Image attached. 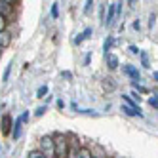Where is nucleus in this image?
Wrapping results in <instances>:
<instances>
[{
  "instance_id": "1",
  "label": "nucleus",
  "mask_w": 158,
  "mask_h": 158,
  "mask_svg": "<svg viewBox=\"0 0 158 158\" xmlns=\"http://www.w3.org/2000/svg\"><path fill=\"white\" fill-rule=\"evenodd\" d=\"M36 151L44 154V158H55V143H53V135H42L38 139Z\"/></svg>"
},
{
  "instance_id": "2",
  "label": "nucleus",
  "mask_w": 158,
  "mask_h": 158,
  "mask_svg": "<svg viewBox=\"0 0 158 158\" xmlns=\"http://www.w3.org/2000/svg\"><path fill=\"white\" fill-rule=\"evenodd\" d=\"M53 143H55V158H67V152H69V139H67V133H55L53 135Z\"/></svg>"
},
{
  "instance_id": "3",
  "label": "nucleus",
  "mask_w": 158,
  "mask_h": 158,
  "mask_svg": "<svg viewBox=\"0 0 158 158\" xmlns=\"http://www.w3.org/2000/svg\"><path fill=\"white\" fill-rule=\"evenodd\" d=\"M14 14H15V2L14 0H0V15L12 21Z\"/></svg>"
},
{
  "instance_id": "4",
  "label": "nucleus",
  "mask_w": 158,
  "mask_h": 158,
  "mask_svg": "<svg viewBox=\"0 0 158 158\" xmlns=\"http://www.w3.org/2000/svg\"><path fill=\"white\" fill-rule=\"evenodd\" d=\"M29 120V110H25L23 114H19L15 120H14V126H12V137L17 139L19 135H21V128H23V124Z\"/></svg>"
},
{
  "instance_id": "5",
  "label": "nucleus",
  "mask_w": 158,
  "mask_h": 158,
  "mask_svg": "<svg viewBox=\"0 0 158 158\" xmlns=\"http://www.w3.org/2000/svg\"><path fill=\"white\" fill-rule=\"evenodd\" d=\"M122 73L126 74V76H130L131 82H139L141 80V73L137 71V67H133V65H124L122 67Z\"/></svg>"
},
{
  "instance_id": "6",
  "label": "nucleus",
  "mask_w": 158,
  "mask_h": 158,
  "mask_svg": "<svg viewBox=\"0 0 158 158\" xmlns=\"http://www.w3.org/2000/svg\"><path fill=\"white\" fill-rule=\"evenodd\" d=\"M12 126H14V118L10 114H4L2 120H0V131L4 135H12Z\"/></svg>"
},
{
  "instance_id": "7",
  "label": "nucleus",
  "mask_w": 158,
  "mask_h": 158,
  "mask_svg": "<svg viewBox=\"0 0 158 158\" xmlns=\"http://www.w3.org/2000/svg\"><path fill=\"white\" fill-rule=\"evenodd\" d=\"M114 17H116V2H110L109 4V10H107V15L103 19V25L105 27H112L114 23Z\"/></svg>"
},
{
  "instance_id": "8",
  "label": "nucleus",
  "mask_w": 158,
  "mask_h": 158,
  "mask_svg": "<svg viewBox=\"0 0 158 158\" xmlns=\"http://www.w3.org/2000/svg\"><path fill=\"white\" fill-rule=\"evenodd\" d=\"M10 44H12V32H10V31H2V32H0V48L6 50V48H10Z\"/></svg>"
},
{
  "instance_id": "9",
  "label": "nucleus",
  "mask_w": 158,
  "mask_h": 158,
  "mask_svg": "<svg viewBox=\"0 0 158 158\" xmlns=\"http://www.w3.org/2000/svg\"><path fill=\"white\" fill-rule=\"evenodd\" d=\"M92 35H94V29H92V27H86V29H84V31H82L80 35H78V36H76V38L73 40V42H74L76 46H78V44H82L84 40H88V38L92 36Z\"/></svg>"
},
{
  "instance_id": "10",
  "label": "nucleus",
  "mask_w": 158,
  "mask_h": 158,
  "mask_svg": "<svg viewBox=\"0 0 158 158\" xmlns=\"http://www.w3.org/2000/svg\"><path fill=\"white\" fill-rule=\"evenodd\" d=\"M105 59H107V67L110 71H114V69H118V65H120V61H118V57L114 53H109V55H105Z\"/></svg>"
},
{
  "instance_id": "11",
  "label": "nucleus",
  "mask_w": 158,
  "mask_h": 158,
  "mask_svg": "<svg viewBox=\"0 0 158 158\" xmlns=\"http://www.w3.org/2000/svg\"><path fill=\"white\" fill-rule=\"evenodd\" d=\"M122 110H124V114H128V116H143V110L141 109H137V110H135V109H131V107H128V105H122Z\"/></svg>"
},
{
  "instance_id": "12",
  "label": "nucleus",
  "mask_w": 158,
  "mask_h": 158,
  "mask_svg": "<svg viewBox=\"0 0 158 158\" xmlns=\"http://www.w3.org/2000/svg\"><path fill=\"white\" fill-rule=\"evenodd\" d=\"M112 46H114V38L109 35V36L105 38V42H103V52H105V55H109V53H110Z\"/></svg>"
},
{
  "instance_id": "13",
  "label": "nucleus",
  "mask_w": 158,
  "mask_h": 158,
  "mask_svg": "<svg viewBox=\"0 0 158 158\" xmlns=\"http://www.w3.org/2000/svg\"><path fill=\"white\" fill-rule=\"evenodd\" d=\"M78 156H80V158H94L92 147H86V145H82V147H80V151H78Z\"/></svg>"
},
{
  "instance_id": "14",
  "label": "nucleus",
  "mask_w": 158,
  "mask_h": 158,
  "mask_svg": "<svg viewBox=\"0 0 158 158\" xmlns=\"http://www.w3.org/2000/svg\"><path fill=\"white\" fill-rule=\"evenodd\" d=\"M122 101H124V105H128V107H131V109H135V110H137V109H139V105H137V103H135V101H133V99H131L130 95H126V94H124V95H122Z\"/></svg>"
},
{
  "instance_id": "15",
  "label": "nucleus",
  "mask_w": 158,
  "mask_h": 158,
  "mask_svg": "<svg viewBox=\"0 0 158 158\" xmlns=\"http://www.w3.org/2000/svg\"><path fill=\"white\" fill-rule=\"evenodd\" d=\"M139 57H141V65H143V69H151L149 53H147V52H141V53H139Z\"/></svg>"
},
{
  "instance_id": "16",
  "label": "nucleus",
  "mask_w": 158,
  "mask_h": 158,
  "mask_svg": "<svg viewBox=\"0 0 158 158\" xmlns=\"http://www.w3.org/2000/svg\"><path fill=\"white\" fill-rule=\"evenodd\" d=\"M103 86H105V88L109 89V92H112V89L116 88V82L112 80V78H105V80H103Z\"/></svg>"
},
{
  "instance_id": "17",
  "label": "nucleus",
  "mask_w": 158,
  "mask_h": 158,
  "mask_svg": "<svg viewBox=\"0 0 158 158\" xmlns=\"http://www.w3.org/2000/svg\"><path fill=\"white\" fill-rule=\"evenodd\" d=\"M50 14H52L53 19H57V17H59V4H57V2H53V4H52V12H50Z\"/></svg>"
},
{
  "instance_id": "18",
  "label": "nucleus",
  "mask_w": 158,
  "mask_h": 158,
  "mask_svg": "<svg viewBox=\"0 0 158 158\" xmlns=\"http://www.w3.org/2000/svg\"><path fill=\"white\" fill-rule=\"evenodd\" d=\"M78 151H80V149H74V147H69V152H67V158H80V156H78Z\"/></svg>"
},
{
  "instance_id": "19",
  "label": "nucleus",
  "mask_w": 158,
  "mask_h": 158,
  "mask_svg": "<svg viewBox=\"0 0 158 158\" xmlns=\"http://www.w3.org/2000/svg\"><path fill=\"white\" fill-rule=\"evenodd\" d=\"M46 94H48V86H46V84L40 86V88L36 89V97H46Z\"/></svg>"
},
{
  "instance_id": "20",
  "label": "nucleus",
  "mask_w": 158,
  "mask_h": 158,
  "mask_svg": "<svg viewBox=\"0 0 158 158\" xmlns=\"http://www.w3.org/2000/svg\"><path fill=\"white\" fill-rule=\"evenodd\" d=\"M8 23H10V19H6V17L0 15V32H2V31H8Z\"/></svg>"
},
{
  "instance_id": "21",
  "label": "nucleus",
  "mask_w": 158,
  "mask_h": 158,
  "mask_svg": "<svg viewBox=\"0 0 158 158\" xmlns=\"http://www.w3.org/2000/svg\"><path fill=\"white\" fill-rule=\"evenodd\" d=\"M131 86H133L135 89H137V92H141V94H149V89H147L145 86H141L139 82H131Z\"/></svg>"
},
{
  "instance_id": "22",
  "label": "nucleus",
  "mask_w": 158,
  "mask_h": 158,
  "mask_svg": "<svg viewBox=\"0 0 158 158\" xmlns=\"http://www.w3.org/2000/svg\"><path fill=\"white\" fill-rule=\"evenodd\" d=\"M10 73H12V63H10L6 67V71H4V76H2V82H8V78H10Z\"/></svg>"
},
{
  "instance_id": "23",
  "label": "nucleus",
  "mask_w": 158,
  "mask_h": 158,
  "mask_svg": "<svg viewBox=\"0 0 158 158\" xmlns=\"http://www.w3.org/2000/svg\"><path fill=\"white\" fill-rule=\"evenodd\" d=\"M149 105H151L152 109H158V97H156V95L149 97Z\"/></svg>"
},
{
  "instance_id": "24",
  "label": "nucleus",
  "mask_w": 158,
  "mask_h": 158,
  "mask_svg": "<svg viewBox=\"0 0 158 158\" xmlns=\"http://www.w3.org/2000/svg\"><path fill=\"white\" fill-rule=\"evenodd\" d=\"M29 158H44V154H42L40 151L35 149V151H31V152H29Z\"/></svg>"
},
{
  "instance_id": "25",
  "label": "nucleus",
  "mask_w": 158,
  "mask_h": 158,
  "mask_svg": "<svg viewBox=\"0 0 158 158\" xmlns=\"http://www.w3.org/2000/svg\"><path fill=\"white\" fill-rule=\"evenodd\" d=\"M46 110H48V107H46V105H42V107H38V109L35 110V116H42V114H44V112H46Z\"/></svg>"
},
{
  "instance_id": "26",
  "label": "nucleus",
  "mask_w": 158,
  "mask_h": 158,
  "mask_svg": "<svg viewBox=\"0 0 158 158\" xmlns=\"http://www.w3.org/2000/svg\"><path fill=\"white\" fill-rule=\"evenodd\" d=\"M94 0H88V2H86V6H84V14H89V10H92L94 8Z\"/></svg>"
},
{
  "instance_id": "27",
  "label": "nucleus",
  "mask_w": 158,
  "mask_h": 158,
  "mask_svg": "<svg viewBox=\"0 0 158 158\" xmlns=\"http://www.w3.org/2000/svg\"><path fill=\"white\" fill-rule=\"evenodd\" d=\"M128 50H130V53H133V55H139V53H141V50H139L137 46H133V44H131Z\"/></svg>"
},
{
  "instance_id": "28",
  "label": "nucleus",
  "mask_w": 158,
  "mask_h": 158,
  "mask_svg": "<svg viewBox=\"0 0 158 158\" xmlns=\"http://www.w3.org/2000/svg\"><path fill=\"white\" fill-rule=\"evenodd\" d=\"M122 8H124V4H122V2H116V15L122 14Z\"/></svg>"
},
{
  "instance_id": "29",
  "label": "nucleus",
  "mask_w": 158,
  "mask_h": 158,
  "mask_svg": "<svg viewBox=\"0 0 158 158\" xmlns=\"http://www.w3.org/2000/svg\"><path fill=\"white\" fill-rule=\"evenodd\" d=\"M89 61H92V53H86L84 55V65H88Z\"/></svg>"
},
{
  "instance_id": "30",
  "label": "nucleus",
  "mask_w": 158,
  "mask_h": 158,
  "mask_svg": "<svg viewBox=\"0 0 158 158\" xmlns=\"http://www.w3.org/2000/svg\"><path fill=\"white\" fill-rule=\"evenodd\" d=\"M63 107H65V101H63V99H57V109L61 110Z\"/></svg>"
},
{
  "instance_id": "31",
  "label": "nucleus",
  "mask_w": 158,
  "mask_h": 158,
  "mask_svg": "<svg viewBox=\"0 0 158 158\" xmlns=\"http://www.w3.org/2000/svg\"><path fill=\"white\" fill-rule=\"evenodd\" d=\"M139 27H141V23H139V19H135V21H133V29H135V31H139Z\"/></svg>"
},
{
  "instance_id": "32",
  "label": "nucleus",
  "mask_w": 158,
  "mask_h": 158,
  "mask_svg": "<svg viewBox=\"0 0 158 158\" xmlns=\"http://www.w3.org/2000/svg\"><path fill=\"white\" fill-rule=\"evenodd\" d=\"M154 23H156V17H154V15H151V17H149V25H151V27H152V25H154Z\"/></svg>"
},
{
  "instance_id": "33",
  "label": "nucleus",
  "mask_w": 158,
  "mask_h": 158,
  "mask_svg": "<svg viewBox=\"0 0 158 158\" xmlns=\"http://www.w3.org/2000/svg\"><path fill=\"white\" fill-rule=\"evenodd\" d=\"M61 74H63V76H65V78H71V76H73V74H71V73H69V71H63V73H61Z\"/></svg>"
},
{
  "instance_id": "34",
  "label": "nucleus",
  "mask_w": 158,
  "mask_h": 158,
  "mask_svg": "<svg viewBox=\"0 0 158 158\" xmlns=\"http://www.w3.org/2000/svg\"><path fill=\"white\" fill-rule=\"evenodd\" d=\"M152 78H154V80H158V73H152Z\"/></svg>"
},
{
  "instance_id": "35",
  "label": "nucleus",
  "mask_w": 158,
  "mask_h": 158,
  "mask_svg": "<svg viewBox=\"0 0 158 158\" xmlns=\"http://www.w3.org/2000/svg\"><path fill=\"white\" fill-rule=\"evenodd\" d=\"M0 57H2V48H0Z\"/></svg>"
},
{
  "instance_id": "36",
  "label": "nucleus",
  "mask_w": 158,
  "mask_h": 158,
  "mask_svg": "<svg viewBox=\"0 0 158 158\" xmlns=\"http://www.w3.org/2000/svg\"><path fill=\"white\" fill-rule=\"evenodd\" d=\"M154 94H156V97H158V89H156V92H154Z\"/></svg>"
},
{
  "instance_id": "37",
  "label": "nucleus",
  "mask_w": 158,
  "mask_h": 158,
  "mask_svg": "<svg viewBox=\"0 0 158 158\" xmlns=\"http://www.w3.org/2000/svg\"><path fill=\"white\" fill-rule=\"evenodd\" d=\"M114 158H120V156H114Z\"/></svg>"
}]
</instances>
